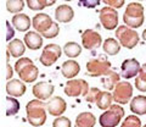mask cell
I'll list each match as a JSON object with an SVG mask.
<instances>
[{
	"mask_svg": "<svg viewBox=\"0 0 146 127\" xmlns=\"http://www.w3.org/2000/svg\"><path fill=\"white\" fill-rule=\"evenodd\" d=\"M124 116V109L119 104H112L99 117V124L102 127H116Z\"/></svg>",
	"mask_w": 146,
	"mask_h": 127,
	"instance_id": "cell-4",
	"label": "cell"
},
{
	"mask_svg": "<svg viewBox=\"0 0 146 127\" xmlns=\"http://www.w3.org/2000/svg\"><path fill=\"white\" fill-rule=\"evenodd\" d=\"M63 51L68 57H78L82 54V47L76 42H68L63 47Z\"/></svg>",
	"mask_w": 146,
	"mask_h": 127,
	"instance_id": "cell-27",
	"label": "cell"
},
{
	"mask_svg": "<svg viewBox=\"0 0 146 127\" xmlns=\"http://www.w3.org/2000/svg\"><path fill=\"white\" fill-rule=\"evenodd\" d=\"M54 89H55V87L52 84H50L48 82H39V83L33 86L32 92H33L34 97L36 99H40V100H48V99L52 95Z\"/></svg>",
	"mask_w": 146,
	"mask_h": 127,
	"instance_id": "cell-14",
	"label": "cell"
},
{
	"mask_svg": "<svg viewBox=\"0 0 146 127\" xmlns=\"http://www.w3.org/2000/svg\"><path fill=\"white\" fill-rule=\"evenodd\" d=\"M6 93L10 97H22L26 93V84L22 80H10L6 84Z\"/></svg>",
	"mask_w": 146,
	"mask_h": 127,
	"instance_id": "cell-16",
	"label": "cell"
},
{
	"mask_svg": "<svg viewBox=\"0 0 146 127\" xmlns=\"http://www.w3.org/2000/svg\"><path fill=\"white\" fill-rule=\"evenodd\" d=\"M143 39L146 42V29H144V32H143Z\"/></svg>",
	"mask_w": 146,
	"mask_h": 127,
	"instance_id": "cell-42",
	"label": "cell"
},
{
	"mask_svg": "<svg viewBox=\"0 0 146 127\" xmlns=\"http://www.w3.org/2000/svg\"><path fill=\"white\" fill-rule=\"evenodd\" d=\"M61 55H62L61 48L58 47L57 44H48L44 47L42 55L39 57V61H40V64H43L44 66L49 67V66L54 65V64L61 57Z\"/></svg>",
	"mask_w": 146,
	"mask_h": 127,
	"instance_id": "cell-9",
	"label": "cell"
},
{
	"mask_svg": "<svg viewBox=\"0 0 146 127\" xmlns=\"http://www.w3.org/2000/svg\"><path fill=\"white\" fill-rule=\"evenodd\" d=\"M121 43L115 38H107L102 43V49L107 55H116L121 50Z\"/></svg>",
	"mask_w": 146,
	"mask_h": 127,
	"instance_id": "cell-25",
	"label": "cell"
},
{
	"mask_svg": "<svg viewBox=\"0 0 146 127\" xmlns=\"http://www.w3.org/2000/svg\"><path fill=\"white\" fill-rule=\"evenodd\" d=\"M116 37L122 47L127 49H133L139 44V34L133 28L125 25L118 26L116 29Z\"/></svg>",
	"mask_w": 146,
	"mask_h": 127,
	"instance_id": "cell-6",
	"label": "cell"
},
{
	"mask_svg": "<svg viewBox=\"0 0 146 127\" xmlns=\"http://www.w3.org/2000/svg\"><path fill=\"white\" fill-rule=\"evenodd\" d=\"M65 1H72V0H65Z\"/></svg>",
	"mask_w": 146,
	"mask_h": 127,
	"instance_id": "cell-43",
	"label": "cell"
},
{
	"mask_svg": "<svg viewBox=\"0 0 146 127\" xmlns=\"http://www.w3.org/2000/svg\"><path fill=\"white\" fill-rule=\"evenodd\" d=\"M79 71H80L79 64L74 60H68V61H65L62 64L61 72H62L63 77H66L68 80H73L79 74Z\"/></svg>",
	"mask_w": 146,
	"mask_h": 127,
	"instance_id": "cell-19",
	"label": "cell"
},
{
	"mask_svg": "<svg viewBox=\"0 0 146 127\" xmlns=\"http://www.w3.org/2000/svg\"><path fill=\"white\" fill-rule=\"evenodd\" d=\"M46 109L50 115L52 116H61L67 109V104L65 99L61 97H54L46 103Z\"/></svg>",
	"mask_w": 146,
	"mask_h": 127,
	"instance_id": "cell-15",
	"label": "cell"
},
{
	"mask_svg": "<svg viewBox=\"0 0 146 127\" xmlns=\"http://www.w3.org/2000/svg\"><path fill=\"white\" fill-rule=\"evenodd\" d=\"M101 0H79V5L88 7V9H94L96 7Z\"/></svg>",
	"mask_w": 146,
	"mask_h": 127,
	"instance_id": "cell-36",
	"label": "cell"
},
{
	"mask_svg": "<svg viewBox=\"0 0 146 127\" xmlns=\"http://www.w3.org/2000/svg\"><path fill=\"white\" fill-rule=\"evenodd\" d=\"M46 1V5L48 6H51V5H54L55 3H56V0H45Z\"/></svg>",
	"mask_w": 146,
	"mask_h": 127,
	"instance_id": "cell-41",
	"label": "cell"
},
{
	"mask_svg": "<svg viewBox=\"0 0 146 127\" xmlns=\"http://www.w3.org/2000/svg\"><path fill=\"white\" fill-rule=\"evenodd\" d=\"M135 87L138 90H140V92H146V81L141 80L139 76H136L135 78Z\"/></svg>",
	"mask_w": 146,
	"mask_h": 127,
	"instance_id": "cell-37",
	"label": "cell"
},
{
	"mask_svg": "<svg viewBox=\"0 0 146 127\" xmlns=\"http://www.w3.org/2000/svg\"><path fill=\"white\" fill-rule=\"evenodd\" d=\"M139 1H143V0H139Z\"/></svg>",
	"mask_w": 146,
	"mask_h": 127,
	"instance_id": "cell-44",
	"label": "cell"
},
{
	"mask_svg": "<svg viewBox=\"0 0 146 127\" xmlns=\"http://www.w3.org/2000/svg\"><path fill=\"white\" fill-rule=\"evenodd\" d=\"M11 22H12L13 27L20 32L28 31L29 27L32 26V20L26 15V13H17V15H13Z\"/></svg>",
	"mask_w": 146,
	"mask_h": 127,
	"instance_id": "cell-20",
	"label": "cell"
},
{
	"mask_svg": "<svg viewBox=\"0 0 146 127\" xmlns=\"http://www.w3.org/2000/svg\"><path fill=\"white\" fill-rule=\"evenodd\" d=\"M27 6L33 11H40L46 7L48 5L45 0H27Z\"/></svg>",
	"mask_w": 146,
	"mask_h": 127,
	"instance_id": "cell-31",
	"label": "cell"
},
{
	"mask_svg": "<svg viewBox=\"0 0 146 127\" xmlns=\"http://www.w3.org/2000/svg\"><path fill=\"white\" fill-rule=\"evenodd\" d=\"M144 6L140 3H129L123 15V21L125 26L130 28H139L144 23Z\"/></svg>",
	"mask_w": 146,
	"mask_h": 127,
	"instance_id": "cell-3",
	"label": "cell"
},
{
	"mask_svg": "<svg viewBox=\"0 0 146 127\" xmlns=\"http://www.w3.org/2000/svg\"><path fill=\"white\" fill-rule=\"evenodd\" d=\"M111 62L107 60L105 55H100L96 59H91L86 62V75L91 77H100L106 76L112 71Z\"/></svg>",
	"mask_w": 146,
	"mask_h": 127,
	"instance_id": "cell-5",
	"label": "cell"
},
{
	"mask_svg": "<svg viewBox=\"0 0 146 127\" xmlns=\"http://www.w3.org/2000/svg\"><path fill=\"white\" fill-rule=\"evenodd\" d=\"M52 127H71V120L65 116H57L52 122Z\"/></svg>",
	"mask_w": 146,
	"mask_h": 127,
	"instance_id": "cell-32",
	"label": "cell"
},
{
	"mask_svg": "<svg viewBox=\"0 0 146 127\" xmlns=\"http://www.w3.org/2000/svg\"><path fill=\"white\" fill-rule=\"evenodd\" d=\"M121 127H141V121L136 115H129L122 122Z\"/></svg>",
	"mask_w": 146,
	"mask_h": 127,
	"instance_id": "cell-30",
	"label": "cell"
},
{
	"mask_svg": "<svg viewBox=\"0 0 146 127\" xmlns=\"http://www.w3.org/2000/svg\"><path fill=\"white\" fill-rule=\"evenodd\" d=\"M74 17V11L70 5H58L55 10V19L61 23L71 22Z\"/></svg>",
	"mask_w": 146,
	"mask_h": 127,
	"instance_id": "cell-17",
	"label": "cell"
},
{
	"mask_svg": "<svg viewBox=\"0 0 146 127\" xmlns=\"http://www.w3.org/2000/svg\"><path fill=\"white\" fill-rule=\"evenodd\" d=\"M144 127H146V125H145V126H144Z\"/></svg>",
	"mask_w": 146,
	"mask_h": 127,
	"instance_id": "cell-45",
	"label": "cell"
},
{
	"mask_svg": "<svg viewBox=\"0 0 146 127\" xmlns=\"http://www.w3.org/2000/svg\"><path fill=\"white\" fill-rule=\"evenodd\" d=\"M5 100H6V115L7 116L16 115L18 110H20V103L16 100L15 97H10V95H7Z\"/></svg>",
	"mask_w": 146,
	"mask_h": 127,
	"instance_id": "cell-28",
	"label": "cell"
},
{
	"mask_svg": "<svg viewBox=\"0 0 146 127\" xmlns=\"http://www.w3.org/2000/svg\"><path fill=\"white\" fill-rule=\"evenodd\" d=\"M113 100L117 104H127L133 97V86L129 82H118L113 89Z\"/></svg>",
	"mask_w": 146,
	"mask_h": 127,
	"instance_id": "cell-10",
	"label": "cell"
},
{
	"mask_svg": "<svg viewBox=\"0 0 146 127\" xmlns=\"http://www.w3.org/2000/svg\"><path fill=\"white\" fill-rule=\"evenodd\" d=\"M112 100H113V95L108 92H100V94L96 98V106L100 110H107L110 109V106L112 105Z\"/></svg>",
	"mask_w": 146,
	"mask_h": 127,
	"instance_id": "cell-26",
	"label": "cell"
},
{
	"mask_svg": "<svg viewBox=\"0 0 146 127\" xmlns=\"http://www.w3.org/2000/svg\"><path fill=\"white\" fill-rule=\"evenodd\" d=\"M139 77H140L141 80L146 81V64H144V65L141 66V71H140V74H139Z\"/></svg>",
	"mask_w": 146,
	"mask_h": 127,
	"instance_id": "cell-39",
	"label": "cell"
},
{
	"mask_svg": "<svg viewBox=\"0 0 146 127\" xmlns=\"http://www.w3.org/2000/svg\"><path fill=\"white\" fill-rule=\"evenodd\" d=\"M119 78H121L119 74H117V72H115V71H111L106 76H102L101 83L107 90H113L115 87L117 86V83L119 82Z\"/></svg>",
	"mask_w": 146,
	"mask_h": 127,
	"instance_id": "cell-24",
	"label": "cell"
},
{
	"mask_svg": "<svg viewBox=\"0 0 146 127\" xmlns=\"http://www.w3.org/2000/svg\"><path fill=\"white\" fill-rule=\"evenodd\" d=\"M104 4H106L110 7L113 9H121L123 5H124L125 0H101Z\"/></svg>",
	"mask_w": 146,
	"mask_h": 127,
	"instance_id": "cell-35",
	"label": "cell"
},
{
	"mask_svg": "<svg viewBox=\"0 0 146 127\" xmlns=\"http://www.w3.org/2000/svg\"><path fill=\"white\" fill-rule=\"evenodd\" d=\"M122 70V77L129 80V78H134V77L139 76L140 71H141V65L136 59H127L122 62L121 66Z\"/></svg>",
	"mask_w": 146,
	"mask_h": 127,
	"instance_id": "cell-12",
	"label": "cell"
},
{
	"mask_svg": "<svg viewBox=\"0 0 146 127\" xmlns=\"http://www.w3.org/2000/svg\"><path fill=\"white\" fill-rule=\"evenodd\" d=\"M130 110L135 115L146 114V97L145 95H136L130 102Z\"/></svg>",
	"mask_w": 146,
	"mask_h": 127,
	"instance_id": "cell-21",
	"label": "cell"
},
{
	"mask_svg": "<svg viewBox=\"0 0 146 127\" xmlns=\"http://www.w3.org/2000/svg\"><path fill=\"white\" fill-rule=\"evenodd\" d=\"M58 32H60V28H58V25L56 23V22H54V23L51 25V27L45 32L44 34H42L43 37L48 38V39H51V38H55L56 35L58 34Z\"/></svg>",
	"mask_w": 146,
	"mask_h": 127,
	"instance_id": "cell-33",
	"label": "cell"
},
{
	"mask_svg": "<svg viewBox=\"0 0 146 127\" xmlns=\"http://www.w3.org/2000/svg\"><path fill=\"white\" fill-rule=\"evenodd\" d=\"M27 120L32 126L40 127L46 122V104L44 100L34 99L27 103L26 105Z\"/></svg>",
	"mask_w": 146,
	"mask_h": 127,
	"instance_id": "cell-1",
	"label": "cell"
},
{
	"mask_svg": "<svg viewBox=\"0 0 146 127\" xmlns=\"http://www.w3.org/2000/svg\"><path fill=\"white\" fill-rule=\"evenodd\" d=\"M100 92H101V90H100L99 88H90L88 95L85 97L86 102H88V103H95V102H96L98 95L100 94Z\"/></svg>",
	"mask_w": 146,
	"mask_h": 127,
	"instance_id": "cell-34",
	"label": "cell"
},
{
	"mask_svg": "<svg viewBox=\"0 0 146 127\" xmlns=\"http://www.w3.org/2000/svg\"><path fill=\"white\" fill-rule=\"evenodd\" d=\"M25 44L31 50H38L43 45V37L38 32L29 31L25 34Z\"/></svg>",
	"mask_w": 146,
	"mask_h": 127,
	"instance_id": "cell-18",
	"label": "cell"
},
{
	"mask_svg": "<svg viewBox=\"0 0 146 127\" xmlns=\"http://www.w3.org/2000/svg\"><path fill=\"white\" fill-rule=\"evenodd\" d=\"M25 7L23 0H7L6 9L10 13H20Z\"/></svg>",
	"mask_w": 146,
	"mask_h": 127,
	"instance_id": "cell-29",
	"label": "cell"
},
{
	"mask_svg": "<svg viewBox=\"0 0 146 127\" xmlns=\"http://www.w3.org/2000/svg\"><path fill=\"white\" fill-rule=\"evenodd\" d=\"M99 19L100 22L105 29L107 31H112L117 28L118 25V12L116 9L110 7V6H105L102 7L99 12Z\"/></svg>",
	"mask_w": 146,
	"mask_h": 127,
	"instance_id": "cell-8",
	"label": "cell"
},
{
	"mask_svg": "<svg viewBox=\"0 0 146 127\" xmlns=\"http://www.w3.org/2000/svg\"><path fill=\"white\" fill-rule=\"evenodd\" d=\"M13 35H15V31H13L12 26L10 25V22L6 21V40H7V43L11 42V39L13 38Z\"/></svg>",
	"mask_w": 146,
	"mask_h": 127,
	"instance_id": "cell-38",
	"label": "cell"
},
{
	"mask_svg": "<svg viewBox=\"0 0 146 127\" xmlns=\"http://www.w3.org/2000/svg\"><path fill=\"white\" fill-rule=\"evenodd\" d=\"M89 84L84 80H70L65 86V94L68 97H86L89 93Z\"/></svg>",
	"mask_w": 146,
	"mask_h": 127,
	"instance_id": "cell-7",
	"label": "cell"
},
{
	"mask_svg": "<svg viewBox=\"0 0 146 127\" xmlns=\"http://www.w3.org/2000/svg\"><path fill=\"white\" fill-rule=\"evenodd\" d=\"M7 50L13 57H21L26 51V45L21 39H12L7 44Z\"/></svg>",
	"mask_w": 146,
	"mask_h": 127,
	"instance_id": "cell-23",
	"label": "cell"
},
{
	"mask_svg": "<svg viewBox=\"0 0 146 127\" xmlns=\"http://www.w3.org/2000/svg\"><path fill=\"white\" fill-rule=\"evenodd\" d=\"M52 23H54V21L51 20V17L48 13H38L32 20V26L34 27L35 32H38L40 34H44L51 27Z\"/></svg>",
	"mask_w": 146,
	"mask_h": 127,
	"instance_id": "cell-13",
	"label": "cell"
},
{
	"mask_svg": "<svg viewBox=\"0 0 146 127\" xmlns=\"http://www.w3.org/2000/svg\"><path fill=\"white\" fill-rule=\"evenodd\" d=\"M82 44L88 50H95L102 44L101 34L94 29H86L82 34Z\"/></svg>",
	"mask_w": 146,
	"mask_h": 127,
	"instance_id": "cell-11",
	"label": "cell"
},
{
	"mask_svg": "<svg viewBox=\"0 0 146 127\" xmlns=\"http://www.w3.org/2000/svg\"><path fill=\"white\" fill-rule=\"evenodd\" d=\"M6 70H7L6 78H7V81H10V78H11V77H12V75H13L12 69H11V66H10V64H7V65H6Z\"/></svg>",
	"mask_w": 146,
	"mask_h": 127,
	"instance_id": "cell-40",
	"label": "cell"
},
{
	"mask_svg": "<svg viewBox=\"0 0 146 127\" xmlns=\"http://www.w3.org/2000/svg\"><path fill=\"white\" fill-rule=\"evenodd\" d=\"M15 71L20 76V80H22L26 83H33L38 78L39 70L33 61L28 57H20L15 64Z\"/></svg>",
	"mask_w": 146,
	"mask_h": 127,
	"instance_id": "cell-2",
	"label": "cell"
},
{
	"mask_svg": "<svg viewBox=\"0 0 146 127\" xmlns=\"http://www.w3.org/2000/svg\"><path fill=\"white\" fill-rule=\"evenodd\" d=\"M96 124V117L91 112L84 111L76 117V125L74 127H94Z\"/></svg>",
	"mask_w": 146,
	"mask_h": 127,
	"instance_id": "cell-22",
	"label": "cell"
}]
</instances>
